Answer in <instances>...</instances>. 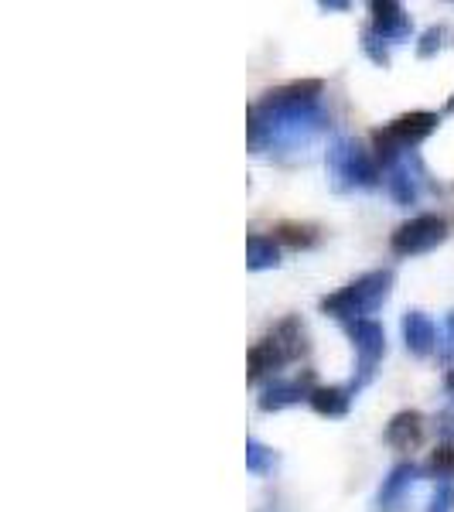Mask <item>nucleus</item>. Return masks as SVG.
<instances>
[{
	"instance_id": "1",
	"label": "nucleus",
	"mask_w": 454,
	"mask_h": 512,
	"mask_svg": "<svg viewBox=\"0 0 454 512\" xmlns=\"http://www.w3.org/2000/svg\"><path fill=\"white\" fill-rule=\"evenodd\" d=\"M325 82L297 79L267 89L246 110V144L253 154H294L311 147L328 130V113L321 106Z\"/></svg>"
},
{
	"instance_id": "2",
	"label": "nucleus",
	"mask_w": 454,
	"mask_h": 512,
	"mask_svg": "<svg viewBox=\"0 0 454 512\" xmlns=\"http://www.w3.org/2000/svg\"><path fill=\"white\" fill-rule=\"evenodd\" d=\"M393 270H369V274L356 277L352 284H345L342 291L321 297V315H332L342 325H352V321H373V315L390 301L393 294Z\"/></svg>"
},
{
	"instance_id": "3",
	"label": "nucleus",
	"mask_w": 454,
	"mask_h": 512,
	"mask_svg": "<svg viewBox=\"0 0 454 512\" xmlns=\"http://www.w3.org/2000/svg\"><path fill=\"white\" fill-rule=\"evenodd\" d=\"M328 178H332L335 192H356V188H376L383 181V168H379L376 154L366 151L359 140L335 137L325 158Z\"/></svg>"
},
{
	"instance_id": "4",
	"label": "nucleus",
	"mask_w": 454,
	"mask_h": 512,
	"mask_svg": "<svg viewBox=\"0 0 454 512\" xmlns=\"http://www.w3.org/2000/svg\"><path fill=\"white\" fill-rule=\"evenodd\" d=\"M441 117L427 110H414V113H403V117L390 120L386 127L373 130V154L379 161V168H393L403 154H414V147L424 144L427 137L437 130Z\"/></svg>"
},
{
	"instance_id": "5",
	"label": "nucleus",
	"mask_w": 454,
	"mask_h": 512,
	"mask_svg": "<svg viewBox=\"0 0 454 512\" xmlns=\"http://www.w3.org/2000/svg\"><path fill=\"white\" fill-rule=\"evenodd\" d=\"M345 332L352 338V349H356V376H352L349 390L359 393L362 386L373 383L379 362H383L386 355V332L379 321H352V325H345Z\"/></svg>"
},
{
	"instance_id": "6",
	"label": "nucleus",
	"mask_w": 454,
	"mask_h": 512,
	"mask_svg": "<svg viewBox=\"0 0 454 512\" xmlns=\"http://www.w3.org/2000/svg\"><path fill=\"white\" fill-rule=\"evenodd\" d=\"M444 239H448V222L434 216V212H424V216H414L393 229L390 250L396 256H424L437 250Z\"/></svg>"
},
{
	"instance_id": "7",
	"label": "nucleus",
	"mask_w": 454,
	"mask_h": 512,
	"mask_svg": "<svg viewBox=\"0 0 454 512\" xmlns=\"http://www.w3.org/2000/svg\"><path fill=\"white\" fill-rule=\"evenodd\" d=\"M383 181H386V192L396 205H417L420 195H424L427 188V171L424 164H420L417 154H403L400 161L393 164V168L383 171Z\"/></svg>"
},
{
	"instance_id": "8",
	"label": "nucleus",
	"mask_w": 454,
	"mask_h": 512,
	"mask_svg": "<svg viewBox=\"0 0 454 512\" xmlns=\"http://www.w3.org/2000/svg\"><path fill=\"white\" fill-rule=\"evenodd\" d=\"M311 393H315V373H301L297 379H274L270 386H263L257 407L263 414H277V410L297 407V403H308Z\"/></svg>"
},
{
	"instance_id": "9",
	"label": "nucleus",
	"mask_w": 454,
	"mask_h": 512,
	"mask_svg": "<svg viewBox=\"0 0 454 512\" xmlns=\"http://www.w3.org/2000/svg\"><path fill=\"white\" fill-rule=\"evenodd\" d=\"M369 11H373V24H369V28H373L386 45H400V41L414 38V18H410L403 4H396V0H373Z\"/></svg>"
},
{
	"instance_id": "10",
	"label": "nucleus",
	"mask_w": 454,
	"mask_h": 512,
	"mask_svg": "<svg viewBox=\"0 0 454 512\" xmlns=\"http://www.w3.org/2000/svg\"><path fill=\"white\" fill-rule=\"evenodd\" d=\"M386 444H390L393 451H400V454H410V451H417L420 444H424V437H427V420L420 410H400L390 424H386Z\"/></svg>"
},
{
	"instance_id": "11",
	"label": "nucleus",
	"mask_w": 454,
	"mask_h": 512,
	"mask_svg": "<svg viewBox=\"0 0 454 512\" xmlns=\"http://www.w3.org/2000/svg\"><path fill=\"white\" fill-rule=\"evenodd\" d=\"M400 332H403V345H407L410 355H417V359H427L437 342H441V335H437V325L431 321V315H424V311H407L400 321Z\"/></svg>"
},
{
	"instance_id": "12",
	"label": "nucleus",
	"mask_w": 454,
	"mask_h": 512,
	"mask_svg": "<svg viewBox=\"0 0 454 512\" xmlns=\"http://www.w3.org/2000/svg\"><path fill=\"white\" fill-rule=\"evenodd\" d=\"M284 366H291V362L284 359V352H280V345L274 342V335H263L260 342H253L250 355H246V369H250L246 379L257 386L267 376H277Z\"/></svg>"
},
{
	"instance_id": "13",
	"label": "nucleus",
	"mask_w": 454,
	"mask_h": 512,
	"mask_svg": "<svg viewBox=\"0 0 454 512\" xmlns=\"http://www.w3.org/2000/svg\"><path fill=\"white\" fill-rule=\"evenodd\" d=\"M420 472H424V468H417L414 461H400V465H396L393 472L383 478V489H379V495H376L379 509H386V512L400 509L403 495L414 489V482L420 478Z\"/></svg>"
},
{
	"instance_id": "14",
	"label": "nucleus",
	"mask_w": 454,
	"mask_h": 512,
	"mask_svg": "<svg viewBox=\"0 0 454 512\" xmlns=\"http://www.w3.org/2000/svg\"><path fill=\"white\" fill-rule=\"evenodd\" d=\"M274 342L280 345V352H284V359L287 362H301L304 355L311 352V342H308V328H304V321L291 315V318H284V321H277L274 325Z\"/></svg>"
},
{
	"instance_id": "15",
	"label": "nucleus",
	"mask_w": 454,
	"mask_h": 512,
	"mask_svg": "<svg viewBox=\"0 0 454 512\" xmlns=\"http://www.w3.org/2000/svg\"><path fill=\"white\" fill-rule=\"evenodd\" d=\"M352 393L349 386H315L308 407L315 410L318 417H345L352 410Z\"/></svg>"
},
{
	"instance_id": "16",
	"label": "nucleus",
	"mask_w": 454,
	"mask_h": 512,
	"mask_svg": "<svg viewBox=\"0 0 454 512\" xmlns=\"http://www.w3.org/2000/svg\"><path fill=\"white\" fill-rule=\"evenodd\" d=\"M280 267V246L274 236L250 233L246 236V270L263 274V270H277Z\"/></svg>"
},
{
	"instance_id": "17",
	"label": "nucleus",
	"mask_w": 454,
	"mask_h": 512,
	"mask_svg": "<svg viewBox=\"0 0 454 512\" xmlns=\"http://www.w3.org/2000/svg\"><path fill=\"white\" fill-rule=\"evenodd\" d=\"M274 239L284 246H291V250H311V246L321 239V229L311 226V222H277Z\"/></svg>"
},
{
	"instance_id": "18",
	"label": "nucleus",
	"mask_w": 454,
	"mask_h": 512,
	"mask_svg": "<svg viewBox=\"0 0 454 512\" xmlns=\"http://www.w3.org/2000/svg\"><path fill=\"white\" fill-rule=\"evenodd\" d=\"M274 465H277V451L267 448L257 437H250V441H246V472L267 475V472H274Z\"/></svg>"
},
{
	"instance_id": "19",
	"label": "nucleus",
	"mask_w": 454,
	"mask_h": 512,
	"mask_svg": "<svg viewBox=\"0 0 454 512\" xmlns=\"http://www.w3.org/2000/svg\"><path fill=\"white\" fill-rule=\"evenodd\" d=\"M451 38H454V31L448 28V24H434V28H427L417 41V59H434L441 48L451 45Z\"/></svg>"
},
{
	"instance_id": "20",
	"label": "nucleus",
	"mask_w": 454,
	"mask_h": 512,
	"mask_svg": "<svg viewBox=\"0 0 454 512\" xmlns=\"http://www.w3.org/2000/svg\"><path fill=\"white\" fill-rule=\"evenodd\" d=\"M424 472L431 478H454V444H437V448L431 451V458H427Z\"/></svg>"
},
{
	"instance_id": "21",
	"label": "nucleus",
	"mask_w": 454,
	"mask_h": 512,
	"mask_svg": "<svg viewBox=\"0 0 454 512\" xmlns=\"http://www.w3.org/2000/svg\"><path fill=\"white\" fill-rule=\"evenodd\" d=\"M362 52H366V55H369V62H376L379 69H390V62H393V59H390V45H386V41L379 38L373 28L362 31Z\"/></svg>"
},
{
	"instance_id": "22",
	"label": "nucleus",
	"mask_w": 454,
	"mask_h": 512,
	"mask_svg": "<svg viewBox=\"0 0 454 512\" xmlns=\"http://www.w3.org/2000/svg\"><path fill=\"white\" fill-rule=\"evenodd\" d=\"M427 512H454V482H441V485H437Z\"/></svg>"
},
{
	"instance_id": "23",
	"label": "nucleus",
	"mask_w": 454,
	"mask_h": 512,
	"mask_svg": "<svg viewBox=\"0 0 454 512\" xmlns=\"http://www.w3.org/2000/svg\"><path fill=\"white\" fill-rule=\"evenodd\" d=\"M437 352H441L444 362H451L454 369V311L444 318V328H441V342H437Z\"/></svg>"
},
{
	"instance_id": "24",
	"label": "nucleus",
	"mask_w": 454,
	"mask_h": 512,
	"mask_svg": "<svg viewBox=\"0 0 454 512\" xmlns=\"http://www.w3.org/2000/svg\"><path fill=\"white\" fill-rule=\"evenodd\" d=\"M437 434L444 437V444H454V410H441L437 414Z\"/></svg>"
},
{
	"instance_id": "25",
	"label": "nucleus",
	"mask_w": 454,
	"mask_h": 512,
	"mask_svg": "<svg viewBox=\"0 0 454 512\" xmlns=\"http://www.w3.org/2000/svg\"><path fill=\"white\" fill-rule=\"evenodd\" d=\"M318 11H352V4H349V0H321V4H318Z\"/></svg>"
},
{
	"instance_id": "26",
	"label": "nucleus",
	"mask_w": 454,
	"mask_h": 512,
	"mask_svg": "<svg viewBox=\"0 0 454 512\" xmlns=\"http://www.w3.org/2000/svg\"><path fill=\"white\" fill-rule=\"evenodd\" d=\"M444 390H448V396L454 400V369H448V376H444Z\"/></svg>"
},
{
	"instance_id": "27",
	"label": "nucleus",
	"mask_w": 454,
	"mask_h": 512,
	"mask_svg": "<svg viewBox=\"0 0 454 512\" xmlns=\"http://www.w3.org/2000/svg\"><path fill=\"white\" fill-rule=\"evenodd\" d=\"M448 113H454V96L448 99Z\"/></svg>"
}]
</instances>
